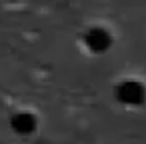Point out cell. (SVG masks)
Wrapping results in <instances>:
<instances>
[{
  "instance_id": "obj_3",
  "label": "cell",
  "mask_w": 146,
  "mask_h": 144,
  "mask_svg": "<svg viewBox=\"0 0 146 144\" xmlns=\"http://www.w3.org/2000/svg\"><path fill=\"white\" fill-rule=\"evenodd\" d=\"M10 128L18 136H32L38 130V118L30 110H18L10 116Z\"/></svg>"
},
{
  "instance_id": "obj_1",
  "label": "cell",
  "mask_w": 146,
  "mask_h": 144,
  "mask_svg": "<svg viewBox=\"0 0 146 144\" xmlns=\"http://www.w3.org/2000/svg\"><path fill=\"white\" fill-rule=\"evenodd\" d=\"M114 98H116L118 104H122L126 108L142 106L144 100H146V86L136 78H124L116 84Z\"/></svg>"
},
{
  "instance_id": "obj_2",
  "label": "cell",
  "mask_w": 146,
  "mask_h": 144,
  "mask_svg": "<svg viewBox=\"0 0 146 144\" xmlns=\"http://www.w3.org/2000/svg\"><path fill=\"white\" fill-rule=\"evenodd\" d=\"M82 42H84V46L90 54H104L112 46V34L104 26H90L84 32Z\"/></svg>"
}]
</instances>
